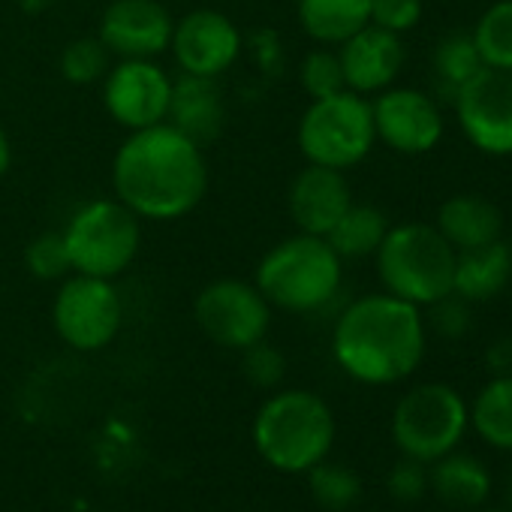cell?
<instances>
[{
    "mask_svg": "<svg viewBox=\"0 0 512 512\" xmlns=\"http://www.w3.org/2000/svg\"><path fill=\"white\" fill-rule=\"evenodd\" d=\"M112 190L139 220H181L208 193L205 151L169 121L133 130L112 157Z\"/></svg>",
    "mask_w": 512,
    "mask_h": 512,
    "instance_id": "6da1fadb",
    "label": "cell"
},
{
    "mask_svg": "<svg viewBox=\"0 0 512 512\" xmlns=\"http://www.w3.org/2000/svg\"><path fill=\"white\" fill-rule=\"evenodd\" d=\"M332 356L347 377L365 386L407 380L425 359L422 308L386 290L350 302L335 323Z\"/></svg>",
    "mask_w": 512,
    "mask_h": 512,
    "instance_id": "7a4b0ae2",
    "label": "cell"
},
{
    "mask_svg": "<svg viewBox=\"0 0 512 512\" xmlns=\"http://www.w3.org/2000/svg\"><path fill=\"white\" fill-rule=\"evenodd\" d=\"M253 284L278 311L314 314L341 293L344 260L323 235L296 232L263 253Z\"/></svg>",
    "mask_w": 512,
    "mask_h": 512,
    "instance_id": "3957f363",
    "label": "cell"
},
{
    "mask_svg": "<svg viewBox=\"0 0 512 512\" xmlns=\"http://www.w3.org/2000/svg\"><path fill=\"white\" fill-rule=\"evenodd\" d=\"M253 446L275 470L308 473L335 446V413L311 389H281L256 410Z\"/></svg>",
    "mask_w": 512,
    "mask_h": 512,
    "instance_id": "277c9868",
    "label": "cell"
},
{
    "mask_svg": "<svg viewBox=\"0 0 512 512\" xmlns=\"http://www.w3.org/2000/svg\"><path fill=\"white\" fill-rule=\"evenodd\" d=\"M455 250L431 223H398L389 226L383 244L377 247V278L386 293L428 308L452 293Z\"/></svg>",
    "mask_w": 512,
    "mask_h": 512,
    "instance_id": "5b68a950",
    "label": "cell"
},
{
    "mask_svg": "<svg viewBox=\"0 0 512 512\" xmlns=\"http://www.w3.org/2000/svg\"><path fill=\"white\" fill-rule=\"evenodd\" d=\"M61 235L76 275L115 281L136 263L142 220L115 196H100L79 205Z\"/></svg>",
    "mask_w": 512,
    "mask_h": 512,
    "instance_id": "8992f818",
    "label": "cell"
},
{
    "mask_svg": "<svg viewBox=\"0 0 512 512\" xmlns=\"http://www.w3.org/2000/svg\"><path fill=\"white\" fill-rule=\"evenodd\" d=\"M296 142L308 163L341 172L359 166L377 145L371 100L356 91L311 100L299 118Z\"/></svg>",
    "mask_w": 512,
    "mask_h": 512,
    "instance_id": "52a82bcc",
    "label": "cell"
},
{
    "mask_svg": "<svg viewBox=\"0 0 512 512\" xmlns=\"http://www.w3.org/2000/svg\"><path fill=\"white\" fill-rule=\"evenodd\" d=\"M467 422V401L452 386L422 383L395 404L392 440L407 458L431 464L461 443Z\"/></svg>",
    "mask_w": 512,
    "mask_h": 512,
    "instance_id": "ba28073f",
    "label": "cell"
},
{
    "mask_svg": "<svg viewBox=\"0 0 512 512\" xmlns=\"http://www.w3.org/2000/svg\"><path fill=\"white\" fill-rule=\"evenodd\" d=\"M52 326L70 350L97 353L109 347L124 329V299L115 281L67 275L52 302Z\"/></svg>",
    "mask_w": 512,
    "mask_h": 512,
    "instance_id": "9c48e42d",
    "label": "cell"
},
{
    "mask_svg": "<svg viewBox=\"0 0 512 512\" xmlns=\"http://www.w3.org/2000/svg\"><path fill=\"white\" fill-rule=\"evenodd\" d=\"M275 308L256 290L253 281L217 278L196 293L193 320L199 332L223 350H247L256 341H266L272 329Z\"/></svg>",
    "mask_w": 512,
    "mask_h": 512,
    "instance_id": "30bf717a",
    "label": "cell"
},
{
    "mask_svg": "<svg viewBox=\"0 0 512 512\" xmlns=\"http://www.w3.org/2000/svg\"><path fill=\"white\" fill-rule=\"evenodd\" d=\"M461 133L488 157L512 154V73L482 67L452 97Z\"/></svg>",
    "mask_w": 512,
    "mask_h": 512,
    "instance_id": "8fae6325",
    "label": "cell"
},
{
    "mask_svg": "<svg viewBox=\"0 0 512 512\" xmlns=\"http://www.w3.org/2000/svg\"><path fill=\"white\" fill-rule=\"evenodd\" d=\"M172 100V76L148 58H127L103 76V106L127 133L163 124Z\"/></svg>",
    "mask_w": 512,
    "mask_h": 512,
    "instance_id": "7c38bea8",
    "label": "cell"
},
{
    "mask_svg": "<svg viewBox=\"0 0 512 512\" xmlns=\"http://www.w3.org/2000/svg\"><path fill=\"white\" fill-rule=\"evenodd\" d=\"M169 52L178 64V73L220 79L241 58L244 37L220 10H193L175 22Z\"/></svg>",
    "mask_w": 512,
    "mask_h": 512,
    "instance_id": "4fadbf2b",
    "label": "cell"
},
{
    "mask_svg": "<svg viewBox=\"0 0 512 512\" xmlns=\"http://www.w3.org/2000/svg\"><path fill=\"white\" fill-rule=\"evenodd\" d=\"M374 130L383 145L404 157H419L443 139V115L419 88H386L371 100Z\"/></svg>",
    "mask_w": 512,
    "mask_h": 512,
    "instance_id": "5bb4252c",
    "label": "cell"
},
{
    "mask_svg": "<svg viewBox=\"0 0 512 512\" xmlns=\"http://www.w3.org/2000/svg\"><path fill=\"white\" fill-rule=\"evenodd\" d=\"M175 19L160 0H112L100 16L97 40L112 58L157 61L169 52Z\"/></svg>",
    "mask_w": 512,
    "mask_h": 512,
    "instance_id": "9a60e30c",
    "label": "cell"
},
{
    "mask_svg": "<svg viewBox=\"0 0 512 512\" xmlns=\"http://www.w3.org/2000/svg\"><path fill=\"white\" fill-rule=\"evenodd\" d=\"M338 58H341L347 91L368 97L395 85L407 55L398 34L383 31L377 25H365L362 31H356L350 40L338 46Z\"/></svg>",
    "mask_w": 512,
    "mask_h": 512,
    "instance_id": "2e32d148",
    "label": "cell"
},
{
    "mask_svg": "<svg viewBox=\"0 0 512 512\" xmlns=\"http://www.w3.org/2000/svg\"><path fill=\"white\" fill-rule=\"evenodd\" d=\"M350 205H353V187L341 169L308 163L290 181L287 211L299 232L326 238Z\"/></svg>",
    "mask_w": 512,
    "mask_h": 512,
    "instance_id": "e0dca14e",
    "label": "cell"
},
{
    "mask_svg": "<svg viewBox=\"0 0 512 512\" xmlns=\"http://www.w3.org/2000/svg\"><path fill=\"white\" fill-rule=\"evenodd\" d=\"M166 121L199 142L202 148L214 142L223 130L226 121V103H223V88L217 79L208 76H190L178 73L172 79V100H169V115Z\"/></svg>",
    "mask_w": 512,
    "mask_h": 512,
    "instance_id": "ac0fdd59",
    "label": "cell"
},
{
    "mask_svg": "<svg viewBox=\"0 0 512 512\" xmlns=\"http://www.w3.org/2000/svg\"><path fill=\"white\" fill-rule=\"evenodd\" d=\"M434 226L461 253L503 238V211L479 193H458L437 208Z\"/></svg>",
    "mask_w": 512,
    "mask_h": 512,
    "instance_id": "d6986e66",
    "label": "cell"
},
{
    "mask_svg": "<svg viewBox=\"0 0 512 512\" xmlns=\"http://www.w3.org/2000/svg\"><path fill=\"white\" fill-rule=\"evenodd\" d=\"M512 281V247L497 238L491 244L461 250L455 256L452 293L464 302H488L497 299Z\"/></svg>",
    "mask_w": 512,
    "mask_h": 512,
    "instance_id": "ffe728a7",
    "label": "cell"
},
{
    "mask_svg": "<svg viewBox=\"0 0 512 512\" xmlns=\"http://www.w3.org/2000/svg\"><path fill=\"white\" fill-rule=\"evenodd\" d=\"M296 19L317 46L338 49L356 31L371 25V0H299Z\"/></svg>",
    "mask_w": 512,
    "mask_h": 512,
    "instance_id": "44dd1931",
    "label": "cell"
},
{
    "mask_svg": "<svg viewBox=\"0 0 512 512\" xmlns=\"http://www.w3.org/2000/svg\"><path fill=\"white\" fill-rule=\"evenodd\" d=\"M428 485L434 488V494L443 503L461 506V509H473V506L488 500V494H491V473L473 455L446 452L443 458L434 461V470L428 473Z\"/></svg>",
    "mask_w": 512,
    "mask_h": 512,
    "instance_id": "7402d4cb",
    "label": "cell"
},
{
    "mask_svg": "<svg viewBox=\"0 0 512 512\" xmlns=\"http://www.w3.org/2000/svg\"><path fill=\"white\" fill-rule=\"evenodd\" d=\"M386 232H389V217L377 205L353 202L341 214V220L329 229L326 241L335 247L341 260H365V256L377 253Z\"/></svg>",
    "mask_w": 512,
    "mask_h": 512,
    "instance_id": "603a6c76",
    "label": "cell"
},
{
    "mask_svg": "<svg viewBox=\"0 0 512 512\" xmlns=\"http://www.w3.org/2000/svg\"><path fill=\"white\" fill-rule=\"evenodd\" d=\"M470 416L476 434L485 443L497 449H512V371L494 374V380L482 386Z\"/></svg>",
    "mask_w": 512,
    "mask_h": 512,
    "instance_id": "cb8c5ba5",
    "label": "cell"
},
{
    "mask_svg": "<svg viewBox=\"0 0 512 512\" xmlns=\"http://www.w3.org/2000/svg\"><path fill=\"white\" fill-rule=\"evenodd\" d=\"M470 37L485 67L512 73V0H497V4H491L479 16Z\"/></svg>",
    "mask_w": 512,
    "mask_h": 512,
    "instance_id": "d4e9b609",
    "label": "cell"
},
{
    "mask_svg": "<svg viewBox=\"0 0 512 512\" xmlns=\"http://www.w3.org/2000/svg\"><path fill=\"white\" fill-rule=\"evenodd\" d=\"M479 49L470 34H452L443 37L434 49V79L446 97H455V91L482 70Z\"/></svg>",
    "mask_w": 512,
    "mask_h": 512,
    "instance_id": "484cf974",
    "label": "cell"
},
{
    "mask_svg": "<svg viewBox=\"0 0 512 512\" xmlns=\"http://www.w3.org/2000/svg\"><path fill=\"white\" fill-rule=\"evenodd\" d=\"M308 485L311 494L320 506L332 512L350 509L362 497V479L353 467L335 464V461H320L308 470Z\"/></svg>",
    "mask_w": 512,
    "mask_h": 512,
    "instance_id": "4316f807",
    "label": "cell"
},
{
    "mask_svg": "<svg viewBox=\"0 0 512 512\" xmlns=\"http://www.w3.org/2000/svg\"><path fill=\"white\" fill-rule=\"evenodd\" d=\"M109 58H112L109 49L97 37L73 40L61 52V76H64V82H70L76 88L97 85L109 73Z\"/></svg>",
    "mask_w": 512,
    "mask_h": 512,
    "instance_id": "83f0119b",
    "label": "cell"
},
{
    "mask_svg": "<svg viewBox=\"0 0 512 512\" xmlns=\"http://www.w3.org/2000/svg\"><path fill=\"white\" fill-rule=\"evenodd\" d=\"M299 82H302V91L311 100H320V97H332L338 91H347L338 49H332V46L311 49L302 58V64H299Z\"/></svg>",
    "mask_w": 512,
    "mask_h": 512,
    "instance_id": "f1b7e54d",
    "label": "cell"
},
{
    "mask_svg": "<svg viewBox=\"0 0 512 512\" xmlns=\"http://www.w3.org/2000/svg\"><path fill=\"white\" fill-rule=\"evenodd\" d=\"M25 269L37 281H64L67 275H73L64 235L52 232V229L34 235L25 247Z\"/></svg>",
    "mask_w": 512,
    "mask_h": 512,
    "instance_id": "f546056e",
    "label": "cell"
},
{
    "mask_svg": "<svg viewBox=\"0 0 512 512\" xmlns=\"http://www.w3.org/2000/svg\"><path fill=\"white\" fill-rule=\"evenodd\" d=\"M241 374L256 389H278L287 377V359L275 344L256 341L247 350H241Z\"/></svg>",
    "mask_w": 512,
    "mask_h": 512,
    "instance_id": "4dcf8cb0",
    "label": "cell"
},
{
    "mask_svg": "<svg viewBox=\"0 0 512 512\" xmlns=\"http://www.w3.org/2000/svg\"><path fill=\"white\" fill-rule=\"evenodd\" d=\"M422 0H371V25L404 37L422 22Z\"/></svg>",
    "mask_w": 512,
    "mask_h": 512,
    "instance_id": "1f68e13d",
    "label": "cell"
},
{
    "mask_svg": "<svg viewBox=\"0 0 512 512\" xmlns=\"http://www.w3.org/2000/svg\"><path fill=\"white\" fill-rule=\"evenodd\" d=\"M428 311H431L428 323L440 338L458 341V338L467 335V329H470V302H464L461 296L449 293V296L437 299L434 305H428Z\"/></svg>",
    "mask_w": 512,
    "mask_h": 512,
    "instance_id": "d6a6232c",
    "label": "cell"
},
{
    "mask_svg": "<svg viewBox=\"0 0 512 512\" xmlns=\"http://www.w3.org/2000/svg\"><path fill=\"white\" fill-rule=\"evenodd\" d=\"M386 488H389V494L398 503H416L425 494V488H428V470H425V464L404 455V461H398L389 470Z\"/></svg>",
    "mask_w": 512,
    "mask_h": 512,
    "instance_id": "836d02e7",
    "label": "cell"
},
{
    "mask_svg": "<svg viewBox=\"0 0 512 512\" xmlns=\"http://www.w3.org/2000/svg\"><path fill=\"white\" fill-rule=\"evenodd\" d=\"M253 58H256V64H260L269 76L278 73L284 67V49H281L278 34H272V31L256 34L253 37Z\"/></svg>",
    "mask_w": 512,
    "mask_h": 512,
    "instance_id": "e575fe53",
    "label": "cell"
},
{
    "mask_svg": "<svg viewBox=\"0 0 512 512\" xmlns=\"http://www.w3.org/2000/svg\"><path fill=\"white\" fill-rule=\"evenodd\" d=\"M485 362L494 374H509L512 371V338H500L488 347Z\"/></svg>",
    "mask_w": 512,
    "mask_h": 512,
    "instance_id": "d590c367",
    "label": "cell"
},
{
    "mask_svg": "<svg viewBox=\"0 0 512 512\" xmlns=\"http://www.w3.org/2000/svg\"><path fill=\"white\" fill-rule=\"evenodd\" d=\"M13 166V142L7 136V130L0 127V178H4Z\"/></svg>",
    "mask_w": 512,
    "mask_h": 512,
    "instance_id": "8d00e7d4",
    "label": "cell"
},
{
    "mask_svg": "<svg viewBox=\"0 0 512 512\" xmlns=\"http://www.w3.org/2000/svg\"><path fill=\"white\" fill-rule=\"evenodd\" d=\"M49 4H52V0H19V10L28 13V16H37V13H43Z\"/></svg>",
    "mask_w": 512,
    "mask_h": 512,
    "instance_id": "74e56055",
    "label": "cell"
},
{
    "mask_svg": "<svg viewBox=\"0 0 512 512\" xmlns=\"http://www.w3.org/2000/svg\"><path fill=\"white\" fill-rule=\"evenodd\" d=\"M506 506H509V512H512V473H509V479H506Z\"/></svg>",
    "mask_w": 512,
    "mask_h": 512,
    "instance_id": "f35d334b",
    "label": "cell"
},
{
    "mask_svg": "<svg viewBox=\"0 0 512 512\" xmlns=\"http://www.w3.org/2000/svg\"><path fill=\"white\" fill-rule=\"evenodd\" d=\"M485 512H509V509H485Z\"/></svg>",
    "mask_w": 512,
    "mask_h": 512,
    "instance_id": "ab89813d",
    "label": "cell"
},
{
    "mask_svg": "<svg viewBox=\"0 0 512 512\" xmlns=\"http://www.w3.org/2000/svg\"><path fill=\"white\" fill-rule=\"evenodd\" d=\"M0 97H4V82H0Z\"/></svg>",
    "mask_w": 512,
    "mask_h": 512,
    "instance_id": "60d3db41",
    "label": "cell"
}]
</instances>
